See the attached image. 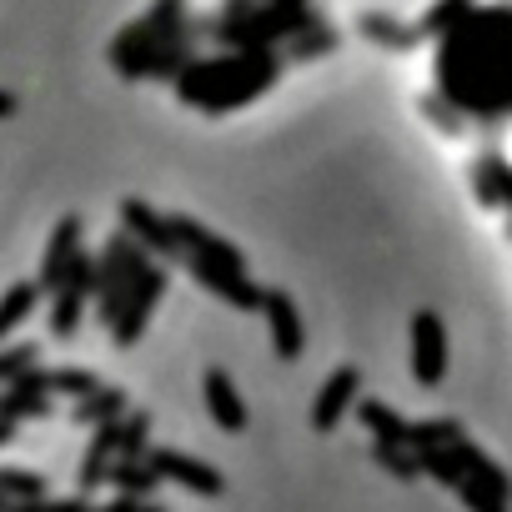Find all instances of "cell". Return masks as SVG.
I'll return each instance as SVG.
<instances>
[{
  "label": "cell",
  "instance_id": "e0dca14e",
  "mask_svg": "<svg viewBox=\"0 0 512 512\" xmlns=\"http://www.w3.org/2000/svg\"><path fill=\"white\" fill-rule=\"evenodd\" d=\"M141 442H146V417H131V422L121 427V452H126V457H141Z\"/></svg>",
  "mask_w": 512,
  "mask_h": 512
},
{
  "label": "cell",
  "instance_id": "2e32d148",
  "mask_svg": "<svg viewBox=\"0 0 512 512\" xmlns=\"http://www.w3.org/2000/svg\"><path fill=\"white\" fill-rule=\"evenodd\" d=\"M26 307H31V287H16L6 302H0V332H6L16 317H26Z\"/></svg>",
  "mask_w": 512,
  "mask_h": 512
},
{
  "label": "cell",
  "instance_id": "7c38bea8",
  "mask_svg": "<svg viewBox=\"0 0 512 512\" xmlns=\"http://www.w3.org/2000/svg\"><path fill=\"white\" fill-rule=\"evenodd\" d=\"M71 251H76V221H66L51 241V256H46V282H61L66 267H71Z\"/></svg>",
  "mask_w": 512,
  "mask_h": 512
},
{
  "label": "cell",
  "instance_id": "8fae6325",
  "mask_svg": "<svg viewBox=\"0 0 512 512\" xmlns=\"http://www.w3.org/2000/svg\"><path fill=\"white\" fill-rule=\"evenodd\" d=\"M377 462H382L392 477H402V482H417V477H422V462H417V452H412V447L377 442Z\"/></svg>",
  "mask_w": 512,
  "mask_h": 512
},
{
  "label": "cell",
  "instance_id": "4fadbf2b",
  "mask_svg": "<svg viewBox=\"0 0 512 512\" xmlns=\"http://www.w3.org/2000/svg\"><path fill=\"white\" fill-rule=\"evenodd\" d=\"M457 497H462L467 512H507V497H497V492L482 487L477 477H462V482H457Z\"/></svg>",
  "mask_w": 512,
  "mask_h": 512
},
{
  "label": "cell",
  "instance_id": "9a60e30c",
  "mask_svg": "<svg viewBox=\"0 0 512 512\" xmlns=\"http://www.w3.org/2000/svg\"><path fill=\"white\" fill-rule=\"evenodd\" d=\"M121 407H126L121 392H91V402L81 407V417H86V422H116Z\"/></svg>",
  "mask_w": 512,
  "mask_h": 512
},
{
  "label": "cell",
  "instance_id": "52a82bcc",
  "mask_svg": "<svg viewBox=\"0 0 512 512\" xmlns=\"http://www.w3.org/2000/svg\"><path fill=\"white\" fill-rule=\"evenodd\" d=\"M357 422L377 437V442H397V447H407V432H412V422H402L387 402H377V397H362L357 402Z\"/></svg>",
  "mask_w": 512,
  "mask_h": 512
},
{
  "label": "cell",
  "instance_id": "3957f363",
  "mask_svg": "<svg viewBox=\"0 0 512 512\" xmlns=\"http://www.w3.org/2000/svg\"><path fill=\"white\" fill-rule=\"evenodd\" d=\"M151 467H156L166 482L186 487V492H201V497H221V492H226V482H221L216 467H206V462H196V457H186V452H176V447H156V452H151Z\"/></svg>",
  "mask_w": 512,
  "mask_h": 512
},
{
  "label": "cell",
  "instance_id": "6da1fadb",
  "mask_svg": "<svg viewBox=\"0 0 512 512\" xmlns=\"http://www.w3.org/2000/svg\"><path fill=\"white\" fill-rule=\"evenodd\" d=\"M412 372L422 387H437L447 377V337L437 312H417L412 317Z\"/></svg>",
  "mask_w": 512,
  "mask_h": 512
},
{
  "label": "cell",
  "instance_id": "7a4b0ae2",
  "mask_svg": "<svg viewBox=\"0 0 512 512\" xmlns=\"http://www.w3.org/2000/svg\"><path fill=\"white\" fill-rule=\"evenodd\" d=\"M357 392H362V372H357V367H337V372L322 382V392L312 397V427H317V432H332V427L357 407Z\"/></svg>",
  "mask_w": 512,
  "mask_h": 512
},
{
  "label": "cell",
  "instance_id": "9c48e42d",
  "mask_svg": "<svg viewBox=\"0 0 512 512\" xmlns=\"http://www.w3.org/2000/svg\"><path fill=\"white\" fill-rule=\"evenodd\" d=\"M126 221H131V231H136L141 241H151L156 251H176V231H171V226H161L141 201H131V206H126Z\"/></svg>",
  "mask_w": 512,
  "mask_h": 512
},
{
  "label": "cell",
  "instance_id": "8992f818",
  "mask_svg": "<svg viewBox=\"0 0 512 512\" xmlns=\"http://www.w3.org/2000/svg\"><path fill=\"white\" fill-rule=\"evenodd\" d=\"M161 277L156 272H146L141 282H136V292L126 297V307H121V322H116V342H136V332H141V322H146V312H151V302L161 297Z\"/></svg>",
  "mask_w": 512,
  "mask_h": 512
},
{
  "label": "cell",
  "instance_id": "ba28073f",
  "mask_svg": "<svg viewBox=\"0 0 512 512\" xmlns=\"http://www.w3.org/2000/svg\"><path fill=\"white\" fill-rule=\"evenodd\" d=\"M457 462H462V472H467V477H477V482H482V487H492L497 497H512V477H507V472H502V467L477 447V442H467V437H462V442H457Z\"/></svg>",
  "mask_w": 512,
  "mask_h": 512
},
{
  "label": "cell",
  "instance_id": "d6986e66",
  "mask_svg": "<svg viewBox=\"0 0 512 512\" xmlns=\"http://www.w3.org/2000/svg\"><path fill=\"white\" fill-rule=\"evenodd\" d=\"M136 512H166V507H136Z\"/></svg>",
  "mask_w": 512,
  "mask_h": 512
},
{
  "label": "cell",
  "instance_id": "5b68a950",
  "mask_svg": "<svg viewBox=\"0 0 512 512\" xmlns=\"http://www.w3.org/2000/svg\"><path fill=\"white\" fill-rule=\"evenodd\" d=\"M206 407H211L216 427H226V432H241V427H246V402H241L236 382H231L221 367L206 372Z\"/></svg>",
  "mask_w": 512,
  "mask_h": 512
},
{
  "label": "cell",
  "instance_id": "ac0fdd59",
  "mask_svg": "<svg viewBox=\"0 0 512 512\" xmlns=\"http://www.w3.org/2000/svg\"><path fill=\"white\" fill-rule=\"evenodd\" d=\"M11 106H16V101H11V96H6V91H0V116H6V111H11Z\"/></svg>",
  "mask_w": 512,
  "mask_h": 512
},
{
  "label": "cell",
  "instance_id": "5bb4252c",
  "mask_svg": "<svg viewBox=\"0 0 512 512\" xmlns=\"http://www.w3.org/2000/svg\"><path fill=\"white\" fill-rule=\"evenodd\" d=\"M156 482H161V472L151 467V457H146V462H126V467H116V487H126L131 497L151 492Z\"/></svg>",
  "mask_w": 512,
  "mask_h": 512
},
{
  "label": "cell",
  "instance_id": "30bf717a",
  "mask_svg": "<svg viewBox=\"0 0 512 512\" xmlns=\"http://www.w3.org/2000/svg\"><path fill=\"white\" fill-rule=\"evenodd\" d=\"M457 442H462V427L447 422V417H437V422H412V432H407V447H457Z\"/></svg>",
  "mask_w": 512,
  "mask_h": 512
},
{
  "label": "cell",
  "instance_id": "277c9868",
  "mask_svg": "<svg viewBox=\"0 0 512 512\" xmlns=\"http://www.w3.org/2000/svg\"><path fill=\"white\" fill-rule=\"evenodd\" d=\"M262 312H267V322H272V347H277V357H282V362L302 357V317H297L292 297H287V292H267Z\"/></svg>",
  "mask_w": 512,
  "mask_h": 512
}]
</instances>
